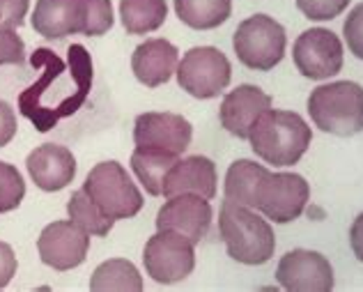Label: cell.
Returning <instances> with one entry per match:
<instances>
[{
	"label": "cell",
	"mask_w": 363,
	"mask_h": 292,
	"mask_svg": "<svg viewBox=\"0 0 363 292\" xmlns=\"http://www.w3.org/2000/svg\"><path fill=\"white\" fill-rule=\"evenodd\" d=\"M196 244L173 230H157L143 249V265L152 281L173 286L184 281L196 267Z\"/></svg>",
	"instance_id": "ba28073f"
},
{
	"label": "cell",
	"mask_w": 363,
	"mask_h": 292,
	"mask_svg": "<svg viewBox=\"0 0 363 292\" xmlns=\"http://www.w3.org/2000/svg\"><path fill=\"white\" fill-rule=\"evenodd\" d=\"M16 116L7 101L0 99V147H5L16 136Z\"/></svg>",
	"instance_id": "1f68e13d"
},
{
	"label": "cell",
	"mask_w": 363,
	"mask_h": 292,
	"mask_svg": "<svg viewBox=\"0 0 363 292\" xmlns=\"http://www.w3.org/2000/svg\"><path fill=\"white\" fill-rule=\"evenodd\" d=\"M179 88L196 99H214L230 86L233 67L223 51L214 46H194L177 64Z\"/></svg>",
	"instance_id": "52a82bcc"
},
{
	"label": "cell",
	"mask_w": 363,
	"mask_h": 292,
	"mask_svg": "<svg viewBox=\"0 0 363 292\" xmlns=\"http://www.w3.org/2000/svg\"><path fill=\"white\" fill-rule=\"evenodd\" d=\"M26 44L12 28H0V67L3 64H23Z\"/></svg>",
	"instance_id": "f546056e"
},
{
	"label": "cell",
	"mask_w": 363,
	"mask_h": 292,
	"mask_svg": "<svg viewBox=\"0 0 363 292\" xmlns=\"http://www.w3.org/2000/svg\"><path fill=\"white\" fill-rule=\"evenodd\" d=\"M179 51L168 40H145L131 55V69L143 86L159 88L177 72Z\"/></svg>",
	"instance_id": "d6986e66"
},
{
	"label": "cell",
	"mask_w": 363,
	"mask_h": 292,
	"mask_svg": "<svg viewBox=\"0 0 363 292\" xmlns=\"http://www.w3.org/2000/svg\"><path fill=\"white\" fill-rule=\"evenodd\" d=\"M269 108H272V97L262 88L244 83V86H237L223 97L218 118H221V125L228 134L248 140L257 118Z\"/></svg>",
	"instance_id": "9a60e30c"
},
{
	"label": "cell",
	"mask_w": 363,
	"mask_h": 292,
	"mask_svg": "<svg viewBox=\"0 0 363 292\" xmlns=\"http://www.w3.org/2000/svg\"><path fill=\"white\" fill-rule=\"evenodd\" d=\"M67 214H69V221H74L81 230L92 235V237H106L113 230V223H116V219L104 214L97 203L83 189L72 193L69 203H67Z\"/></svg>",
	"instance_id": "d4e9b609"
},
{
	"label": "cell",
	"mask_w": 363,
	"mask_h": 292,
	"mask_svg": "<svg viewBox=\"0 0 363 292\" xmlns=\"http://www.w3.org/2000/svg\"><path fill=\"white\" fill-rule=\"evenodd\" d=\"M175 14L194 30H214L233 14V0H173Z\"/></svg>",
	"instance_id": "44dd1931"
},
{
	"label": "cell",
	"mask_w": 363,
	"mask_h": 292,
	"mask_svg": "<svg viewBox=\"0 0 363 292\" xmlns=\"http://www.w3.org/2000/svg\"><path fill=\"white\" fill-rule=\"evenodd\" d=\"M166 0H120V18L129 35H147L166 23Z\"/></svg>",
	"instance_id": "603a6c76"
},
{
	"label": "cell",
	"mask_w": 363,
	"mask_h": 292,
	"mask_svg": "<svg viewBox=\"0 0 363 292\" xmlns=\"http://www.w3.org/2000/svg\"><path fill=\"white\" fill-rule=\"evenodd\" d=\"M267 173L269 171L262 164H255L251 159H240V162L230 164L223 184L225 201L255 210L257 191H260V184L267 177Z\"/></svg>",
	"instance_id": "ffe728a7"
},
{
	"label": "cell",
	"mask_w": 363,
	"mask_h": 292,
	"mask_svg": "<svg viewBox=\"0 0 363 292\" xmlns=\"http://www.w3.org/2000/svg\"><path fill=\"white\" fill-rule=\"evenodd\" d=\"M216 182L218 177L212 159H207L203 155H194L186 159H177V164L166 175L161 196L173 198L179 193H196L212 201L216 196Z\"/></svg>",
	"instance_id": "ac0fdd59"
},
{
	"label": "cell",
	"mask_w": 363,
	"mask_h": 292,
	"mask_svg": "<svg viewBox=\"0 0 363 292\" xmlns=\"http://www.w3.org/2000/svg\"><path fill=\"white\" fill-rule=\"evenodd\" d=\"M350 244H352V251L359 262H363V212L354 219L350 228Z\"/></svg>",
	"instance_id": "836d02e7"
},
{
	"label": "cell",
	"mask_w": 363,
	"mask_h": 292,
	"mask_svg": "<svg viewBox=\"0 0 363 292\" xmlns=\"http://www.w3.org/2000/svg\"><path fill=\"white\" fill-rule=\"evenodd\" d=\"M99 210L111 219H131L143 210V193L133 184L127 168L118 162H101L92 168L83 182Z\"/></svg>",
	"instance_id": "8992f818"
},
{
	"label": "cell",
	"mask_w": 363,
	"mask_h": 292,
	"mask_svg": "<svg viewBox=\"0 0 363 292\" xmlns=\"http://www.w3.org/2000/svg\"><path fill=\"white\" fill-rule=\"evenodd\" d=\"M212 205L196 193H179L168 198L157 212V230H173L191 244H200L212 225Z\"/></svg>",
	"instance_id": "5bb4252c"
},
{
	"label": "cell",
	"mask_w": 363,
	"mask_h": 292,
	"mask_svg": "<svg viewBox=\"0 0 363 292\" xmlns=\"http://www.w3.org/2000/svg\"><path fill=\"white\" fill-rule=\"evenodd\" d=\"M292 58L301 77L311 81L331 79L342 69V42L333 30L311 28L297 37Z\"/></svg>",
	"instance_id": "30bf717a"
},
{
	"label": "cell",
	"mask_w": 363,
	"mask_h": 292,
	"mask_svg": "<svg viewBox=\"0 0 363 292\" xmlns=\"http://www.w3.org/2000/svg\"><path fill=\"white\" fill-rule=\"evenodd\" d=\"M37 251L46 267L55 271L74 269L85 262L90 251V235L74 221H53L42 230Z\"/></svg>",
	"instance_id": "7c38bea8"
},
{
	"label": "cell",
	"mask_w": 363,
	"mask_h": 292,
	"mask_svg": "<svg viewBox=\"0 0 363 292\" xmlns=\"http://www.w3.org/2000/svg\"><path fill=\"white\" fill-rule=\"evenodd\" d=\"M90 290H94V292H111V290L140 292L143 276L138 274V269L133 262L122 260V258H113V260L101 262V265L94 269V274L90 279Z\"/></svg>",
	"instance_id": "cb8c5ba5"
},
{
	"label": "cell",
	"mask_w": 363,
	"mask_h": 292,
	"mask_svg": "<svg viewBox=\"0 0 363 292\" xmlns=\"http://www.w3.org/2000/svg\"><path fill=\"white\" fill-rule=\"evenodd\" d=\"M67 64L49 49H37L33 53V67L42 69L40 81H35L21 97H18V108L21 113L33 120V116L46 101V97L55 92L53 103V120L58 125L60 118L72 116L81 108L92 86V60L88 51L81 44L69 46L67 51Z\"/></svg>",
	"instance_id": "6da1fadb"
},
{
	"label": "cell",
	"mask_w": 363,
	"mask_h": 292,
	"mask_svg": "<svg viewBox=\"0 0 363 292\" xmlns=\"http://www.w3.org/2000/svg\"><path fill=\"white\" fill-rule=\"evenodd\" d=\"M251 147L262 162L276 168L294 166L311 147L313 131L299 113L264 111L251 129Z\"/></svg>",
	"instance_id": "7a4b0ae2"
},
{
	"label": "cell",
	"mask_w": 363,
	"mask_h": 292,
	"mask_svg": "<svg viewBox=\"0 0 363 292\" xmlns=\"http://www.w3.org/2000/svg\"><path fill=\"white\" fill-rule=\"evenodd\" d=\"M288 35L276 18L267 14H253L237 26L233 49L244 67L255 72H269L285 58Z\"/></svg>",
	"instance_id": "5b68a950"
},
{
	"label": "cell",
	"mask_w": 363,
	"mask_h": 292,
	"mask_svg": "<svg viewBox=\"0 0 363 292\" xmlns=\"http://www.w3.org/2000/svg\"><path fill=\"white\" fill-rule=\"evenodd\" d=\"M276 281L290 292H329L333 290V267L318 251L294 249L279 260Z\"/></svg>",
	"instance_id": "8fae6325"
},
{
	"label": "cell",
	"mask_w": 363,
	"mask_h": 292,
	"mask_svg": "<svg viewBox=\"0 0 363 292\" xmlns=\"http://www.w3.org/2000/svg\"><path fill=\"white\" fill-rule=\"evenodd\" d=\"M177 155L161 152V150L136 147L131 155V171L136 173L138 182L145 186L150 196H161L168 171L177 164Z\"/></svg>",
	"instance_id": "7402d4cb"
},
{
	"label": "cell",
	"mask_w": 363,
	"mask_h": 292,
	"mask_svg": "<svg viewBox=\"0 0 363 292\" xmlns=\"http://www.w3.org/2000/svg\"><path fill=\"white\" fill-rule=\"evenodd\" d=\"M26 196V182L12 164L0 162V214L12 212Z\"/></svg>",
	"instance_id": "484cf974"
},
{
	"label": "cell",
	"mask_w": 363,
	"mask_h": 292,
	"mask_svg": "<svg viewBox=\"0 0 363 292\" xmlns=\"http://www.w3.org/2000/svg\"><path fill=\"white\" fill-rule=\"evenodd\" d=\"M311 186L297 173H267L257 191L255 210L274 223H290L303 214Z\"/></svg>",
	"instance_id": "9c48e42d"
},
{
	"label": "cell",
	"mask_w": 363,
	"mask_h": 292,
	"mask_svg": "<svg viewBox=\"0 0 363 292\" xmlns=\"http://www.w3.org/2000/svg\"><path fill=\"white\" fill-rule=\"evenodd\" d=\"M342 35H345L347 49L354 53V58L363 60V3H359L347 14L342 23Z\"/></svg>",
	"instance_id": "f1b7e54d"
},
{
	"label": "cell",
	"mask_w": 363,
	"mask_h": 292,
	"mask_svg": "<svg viewBox=\"0 0 363 292\" xmlns=\"http://www.w3.org/2000/svg\"><path fill=\"white\" fill-rule=\"evenodd\" d=\"M191 138H194V127L177 113H140L133 122L136 147L161 150L179 157L191 145Z\"/></svg>",
	"instance_id": "4fadbf2b"
},
{
	"label": "cell",
	"mask_w": 363,
	"mask_h": 292,
	"mask_svg": "<svg viewBox=\"0 0 363 292\" xmlns=\"http://www.w3.org/2000/svg\"><path fill=\"white\" fill-rule=\"evenodd\" d=\"M30 0H0V28H18L23 26Z\"/></svg>",
	"instance_id": "4dcf8cb0"
},
{
	"label": "cell",
	"mask_w": 363,
	"mask_h": 292,
	"mask_svg": "<svg viewBox=\"0 0 363 292\" xmlns=\"http://www.w3.org/2000/svg\"><path fill=\"white\" fill-rule=\"evenodd\" d=\"M16 274V256L9 244L0 242V290L9 286Z\"/></svg>",
	"instance_id": "d6a6232c"
},
{
	"label": "cell",
	"mask_w": 363,
	"mask_h": 292,
	"mask_svg": "<svg viewBox=\"0 0 363 292\" xmlns=\"http://www.w3.org/2000/svg\"><path fill=\"white\" fill-rule=\"evenodd\" d=\"M218 232L228 256L242 265H264L276 251L274 228L251 207L223 201L221 214H218Z\"/></svg>",
	"instance_id": "3957f363"
},
{
	"label": "cell",
	"mask_w": 363,
	"mask_h": 292,
	"mask_svg": "<svg viewBox=\"0 0 363 292\" xmlns=\"http://www.w3.org/2000/svg\"><path fill=\"white\" fill-rule=\"evenodd\" d=\"M315 127L333 136H354L363 131V88L354 81H333L315 88L308 97Z\"/></svg>",
	"instance_id": "277c9868"
},
{
	"label": "cell",
	"mask_w": 363,
	"mask_h": 292,
	"mask_svg": "<svg viewBox=\"0 0 363 292\" xmlns=\"http://www.w3.org/2000/svg\"><path fill=\"white\" fill-rule=\"evenodd\" d=\"M26 168L35 186H40L42 191H60L74 180L76 159L72 150L55 143H44L28 155Z\"/></svg>",
	"instance_id": "2e32d148"
},
{
	"label": "cell",
	"mask_w": 363,
	"mask_h": 292,
	"mask_svg": "<svg viewBox=\"0 0 363 292\" xmlns=\"http://www.w3.org/2000/svg\"><path fill=\"white\" fill-rule=\"evenodd\" d=\"M350 0H297L299 12L311 21H331L347 9Z\"/></svg>",
	"instance_id": "83f0119b"
},
{
	"label": "cell",
	"mask_w": 363,
	"mask_h": 292,
	"mask_svg": "<svg viewBox=\"0 0 363 292\" xmlns=\"http://www.w3.org/2000/svg\"><path fill=\"white\" fill-rule=\"evenodd\" d=\"M33 30L46 40L85 33V0H37Z\"/></svg>",
	"instance_id": "e0dca14e"
},
{
	"label": "cell",
	"mask_w": 363,
	"mask_h": 292,
	"mask_svg": "<svg viewBox=\"0 0 363 292\" xmlns=\"http://www.w3.org/2000/svg\"><path fill=\"white\" fill-rule=\"evenodd\" d=\"M113 28L111 0H85V37H101Z\"/></svg>",
	"instance_id": "4316f807"
}]
</instances>
